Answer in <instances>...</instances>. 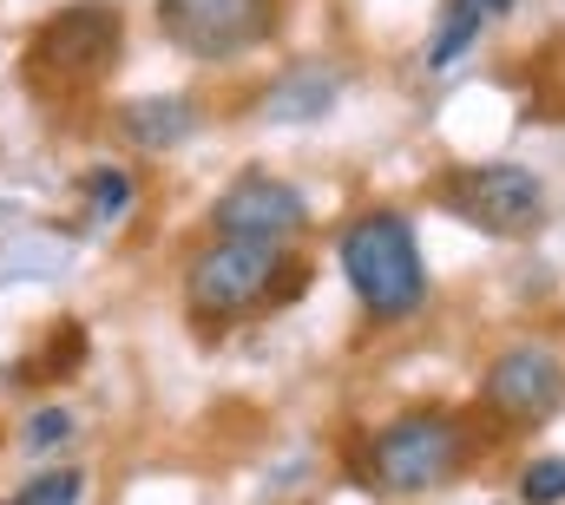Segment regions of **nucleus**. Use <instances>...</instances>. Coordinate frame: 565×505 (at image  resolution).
<instances>
[{
    "instance_id": "obj_9",
    "label": "nucleus",
    "mask_w": 565,
    "mask_h": 505,
    "mask_svg": "<svg viewBox=\"0 0 565 505\" xmlns=\"http://www.w3.org/2000/svg\"><path fill=\"white\" fill-rule=\"evenodd\" d=\"M119 131L132 144H145V151H171V144H184L198 131V106L184 93H145V99H132L119 112Z\"/></svg>"
},
{
    "instance_id": "obj_10",
    "label": "nucleus",
    "mask_w": 565,
    "mask_h": 505,
    "mask_svg": "<svg viewBox=\"0 0 565 505\" xmlns=\"http://www.w3.org/2000/svg\"><path fill=\"white\" fill-rule=\"evenodd\" d=\"M329 106H335V73H329V66H296V73H282L277 86H270V99H264V112H270L277 126L322 119Z\"/></svg>"
},
{
    "instance_id": "obj_11",
    "label": "nucleus",
    "mask_w": 565,
    "mask_h": 505,
    "mask_svg": "<svg viewBox=\"0 0 565 505\" xmlns=\"http://www.w3.org/2000/svg\"><path fill=\"white\" fill-rule=\"evenodd\" d=\"M473 33H480V7H467V0H460V7L440 20V33H434V46H427V66H434V73H447L454 60H467Z\"/></svg>"
},
{
    "instance_id": "obj_2",
    "label": "nucleus",
    "mask_w": 565,
    "mask_h": 505,
    "mask_svg": "<svg viewBox=\"0 0 565 505\" xmlns=\"http://www.w3.org/2000/svg\"><path fill=\"white\" fill-rule=\"evenodd\" d=\"M302 289V262L277 237H217L211 250L191 256L184 296L204 322H244L270 302H289Z\"/></svg>"
},
{
    "instance_id": "obj_5",
    "label": "nucleus",
    "mask_w": 565,
    "mask_h": 505,
    "mask_svg": "<svg viewBox=\"0 0 565 505\" xmlns=\"http://www.w3.org/2000/svg\"><path fill=\"white\" fill-rule=\"evenodd\" d=\"M440 204L480 237H526L546 224V184L526 164H467L440 184Z\"/></svg>"
},
{
    "instance_id": "obj_1",
    "label": "nucleus",
    "mask_w": 565,
    "mask_h": 505,
    "mask_svg": "<svg viewBox=\"0 0 565 505\" xmlns=\"http://www.w3.org/2000/svg\"><path fill=\"white\" fill-rule=\"evenodd\" d=\"M335 262L369 322H408L427 309V262L402 211H362L335 237Z\"/></svg>"
},
{
    "instance_id": "obj_8",
    "label": "nucleus",
    "mask_w": 565,
    "mask_h": 505,
    "mask_svg": "<svg viewBox=\"0 0 565 505\" xmlns=\"http://www.w3.org/2000/svg\"><path fill=\"white\" fill-rule=\"evenodd\" d=\"M211 230L217 237H302L309 230V197L289 184V178H270V171H244L217 191L211 204Z\"/></svg>"
},
{
    "instance_id": "obj_14",
    "label": "nucleus",
    "mask_w": 565,
    "mask_h": 505,
    "mask_svg": "<svg viewBox=\"0 0 565 505\" xmlns=\"http://www.w3.org/2000/svg\"><path fill=\"white\" fill-rule=\"evenodd\" d=\"M66 440H73V413H66V407H40V413H26V447H33V453L66 447Z\"/></svg>"
},
{
    "instance_id": "obj_7",
    "label": "nucleus",
    "mask_w": 565,
    "mask_h": 505,
    "mask_svg": "<svg viewBox=\"0 0 565 505\" xmlns=\"http://www.w3.org/2000/svg\"><path fill=\"white\" fill-rule=\"evenodd\" d=\"M480 400L513 427H540L565 407V362L540 342H520V348L493 355V368L480 380Z\"/></svg>"
},
{
    "instance_id": "obj_13",
    "label": "nucleus",
    "mask_w": 565,
    "mask_h": 505,
    "mask_svg": "<svg viewBox=\"0 0 565 505\" xmlns=\"http://www.w3.org/2000/svg\"><path fill=\"white\" fill-rule=\"evenodd\" d=\"M520 499L526 505H559L565 499V460H533L526 480H520Z\"/></svg>"
},
{
    "instance_id": "obj_4",
    "label": "nucleus",
    "mask_w": 565,
    "mask_h": 505,
    "mask_svg": "<svg viewBox=\"0 0 565 505\" xmlns=\"http://www.w3.org/2000/svg\"><path fill=\"white\" fill-rule=\"evenodd\" d=\"M460 460H467V427L434 407L388 420L369 440V473L382 493H434L460 473Z\"/></svg>"
},
{
    "instance_id": "obj_16",
    "label": "nucleus",
    "mask_w": 565,
    "mask_h": 505,
    "mask_svg": "<svg viewBox=\"0 0 565 505\" xmlns=\"http://www.w3.org/2000/svg\"><path fill=\"white\" fill-rule=\"evenodd\" d=\"M0 505H20V493H13V499H0Z\"/></svg>"
},
{
    "instance_id": "obj_3",
    "label": "nucleus",
    "mask_w": 565,
    "mask_h": 505,
    "mask_svg": "<svg viewBox=\"0 0 565 505\" xmlns=\"http://www.w3.org/2000/svg\"><path fill=\"white\" fill-rule=\"evenodd\" d=\"M119 33H126V26H119V13H113L106 0H73V7H60V13L33 33V46H26V79H33L40 93L93 86V79L113 73Z\"/></svg>"
},
{
    "instance_id": "obj_6",
    "label": "nucleus",
    "mask_w": 565,
    "mask_h": 505,
    "mask_svg": "<svg viewBox=\"0 0 565 505\" xmlns=\"http://www.w3.org/2000/svg\"><path fill=\"white\" fill-rule=\"evenodd\" d=\"M158 33L191 60H244L277 33V0H158Z\"/></svg>"
},
{
    "instance_id": "obj_15",
    "label": "nucleus",
    "mask_w": 565,
    "mask_h": 505,
    "mask_svg": "<svg viewBox=\"0 0 565 505\" xmlns=\"http://www.w3.org/2000/svg\"><path fill=\"white\" fill-rule=\"evenodd\" d=\"M467 7H480V20L487 13H513V0H467Z\"/></svg>"
},
{
    "instance_id": "obj_12",
    "label": "nucleus",
    "mask_w": 565,
    "mask_h": 505,
    "mask_svg": "<svg viewBox=\"0 0 565 505\" xmlns=\"http://www.w3.org/2000/svg\"><path fill=\"white\" fill-rule=\"evenodd\" d=\"M86 204H93V217H119V211L132 204V178H126L119 164L86 171Z\"/></svg>"
}]
</instances>
